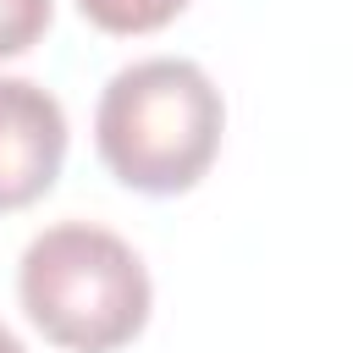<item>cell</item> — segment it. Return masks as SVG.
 <instances>
[{
	"instance_id": "1",
	"label": "cell",
	"mask_w": 353,
	"mask_h": 353,
	"mask_svg": "<svg viewBox=\"0 0 353 353\" xmlns=\"http://www.w3.org/2000/svg\"><path fill=\"white\" fill-rule=\"evenodd\" d=\"M226 105L204 66L154 55L121 66L94 110V143L105 171L132 193H188L221 149Z\"/></svg>"
},
{
	"instance_id": "2",
	"label": "cell",
	"mask_w": 353,
	"mask_h": 353,
	"mask_svg": "<svg viewBox=\"0 0 353 353\" xmlns=\"http://www.w3.org/2000/svg\"><path fill=\"white\" fill-rule=\"evenodd\" d=\"M17 298L44 342L66 353H116L149 320V270L127 237L61 221L22 248Z\"/></svg>"
},
{
	"instance_id": "3",
	"label": "cell",
	"mask_w": 353,
	"mask_h": 353,
	"mask_svg": "<svg viewBox=\"0 0 353 353\" xmlns=\"http://www.w3.org/2000/svg\"><path fill=\"white\" fill-rule=\"evenodd\" d=\"M66 160V110L28 77H0V210L44 199Z\"/></svg>"
},
{
	"instance_id": "4",
	"label": "cell",
	"mask_w": 353,
	"mask_h": 353,
	"mask_svg": "<svg viewBox=\"0 0 353 353\" xmlns=\"http://www.w3.org/2000/svg\"><path fill=\"white\" fill-rule=\"evenodd\" d=\"M188 0H77V11L105 33H154L165 28Z\"/></svg>"
},
{
	"instance_id": "5",
	"label": "cell",
	"mask_w": 353,
	"mask_h": 353,
	"mask_svg": "<svg viewBox=\"0 0 353 353\" xmlns=\"http://www.w3.org/2000/svg\"><path fill=\"white\" fill-rule=\"evenodd\" d=\"M55 0H0V55H22L44 39Z\"/></svg>"
},
{
	"instance_id": "6",
	"label": "cell",
	"mask_w": 353,
	"mask_h": 353,
	"mask_svg": "<svg viewBox=\"0 0 353 353\" xmlns=\"http://www.w3.org/2000/svg\"><path fill=\"white\" fill-rule=\"evenodd\" d=\"M0 353H28V347H22V342H17V336H11L6 325H0Z\"/></svg>"
}]
</instances>
